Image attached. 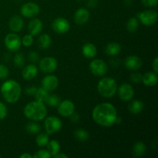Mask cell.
Listing matches in <instances>:
<instances>
[{"mask_svg":"<svg viewBox=\"0 0 158 158\" xmlns=\"http://www.w3.org/2000/svg\"><path fill=\"white\" fill-rule=\"evenodd\" d=\"M37 88L35 86H29V87L26 88V94L27 95H30V96H34L35 95V92H36Z\"/></svg>","mask_w":158,"mask_h":158,"instance_id":"cell-41","label":"cell"},{"mask_svg":"<svg viewBox=\"0 0 158 158\" xmlns=\"http://www.w3.org/2000/svg\"><path fill=\"white\" fill-rule=\"evenodd\" d=\"M9 70L6 66L3 64H0V79L1 80H4L6 79L9 76Z\"/></svg>","mask_w":158,"mask_h":158,"instance_id":"cell-36","label":"cell"},{"mask_svg":"<svg viewBox=\"0 0 158 158\" xmlns=\"http://www.w3.org/2000/svg\"><path fill=\"white\" fill-rule=\"evenodd\" d=\"M122 122V119L120 118V117H117V119H116V123H120Z\"/></svg>","mask_w":158,"mask_h":158,"instance_id":"cell-47","label":"cell"},{"mask_svg":"<svg viewBox=\"0 0 158 158\" xmlns=\"http://www.w3.org/2000/svg\"><path fill=\"white\" fill-rule=\"evenodd\" d=\"M82 52L86 58L93 59L97 56V49L95 45L93 43H87L83 45V48H82Z\"/></svg>","mask_w":158,"mask_h":158,"instance_id":"cell-20","label":"cell"},{"mask_svg":"<svg viewBox=\"0 0 158 158\" xmlns=\"http://www.w3.org/2000/svg\"><path fill=\"white\" fill-rule=\"evenodd\" d=\"M56 60L54 57L47 56L42 59L40 62V68L44 73H51L57 68Z\"/></svg>","mask_w":158,"mask_h":158,"instance_id":"cell-10","label":"cell"},{"mask_svg":"<svg viewBox=\"0 0 158 158\" xmlns=\"http://www.w3.org/2000/svg\"><path fill=\"white\" fill-rule=\"evenodd\" d=\"M47 146V151L50 154L51 156H55L56 154H58L60 151V144L58 141L55 140H52L51 141L48 142L46 144Z\"/></svg>","mask_w":158,"mask_h":158,"instance_id":"cell-25","label":"cell"},{"mask_svg":"<svg viewBox=\"0 0 158 158\" xmlns=\"http://www.w3.org/2000/svg\"><path fill=\"white\" fill-rule=\"evenodd\" d=\"M139 27V22L137 18L132 17L130 19L127 24V29L130 32H134L137 30Z\"/></svg>","mask_w":158,"mask_h":158,"instance_id":"cell-31","label":"cell"},{"mask_svg":"<svg viewBox=\"0 0 158 158\" xmlns=\"http://www.w3.org/2000/svg\"><path fill=\"white\" fill-rule=\"evenodd\" d=\"M124 65L130 70H137L142 66V60L137 56H130L125 60Z\"/></svg>","mask_w":158,"mask_h":158,"instance_id":"cell-16","label":"cell"},{"mask_svg":"<svg viewBox=\"0 0 158 158\" xmlns=\"http://www.w3.org/2000/svg\"><path fill=\"white\" fill-rule=\"evenodd\" d=\"M60 102H61V100H60V97L59 96H57L56 94H51V95L48 96L47 99L46 100L45 103L48 106L54 107V106H58Z\"/></svg>","mask_w":158,"mask_h":158,"instance_id":"cell-29","label":"cell"},{"mask_svg":"<svg viewBox=\"0 0 158 158\" xmlns=\"http://www.w3.org/2000/svg\"><path fill=\"white\" fill-rule=\"evenodd\" d=\"M52 156L47 150H40L32 156V158H50Z\"/></svg>","mask_w":158,"mask_h":158,"instance_id":"cell-35","label":"cell"},{"mask_svg":"<svg viewBox=\"0 0 158 158\" xmlns=\"http://www.w3.org/2000/svg\"><path fill=\"white\" fill-rule=\"evenodd\" d=\"M98 92L102 97L111 98L115 95L117 90V84L115 80L111 77L101 79L97 84Z\"/></svg>","mask_w":158,"mask_h":158,"instance_id":"cell-4","label":"cell"},{"mask_svg":"<svg viewBox=\"0 0 158 158\" xmlns=\"http://www.w3.org/2000/svg\"><path fill=\"white\" fill-rule=\"evenodd\" d=\"M23 26H24V22L23 19L19 15H14L9 20V26L11 30L13 32H20L23 29Z\"/></svg>","mask_w":158,"mask_h":158,"instance_id":"cell-19","label":"cell"},{"mask_svg":"<svg viewBox=\"0 0 158 158\" xmlns=\"http://www.w3.org/2000/svg\"><path fill=\"white\" fill-rule=\"evenodd\" d=\"M24 115L26 118L32 121H40L46 118L47 110L43 102L32 101L24 108Z\"/></svg>","mask_w":158,"mask_h":158,"instance_id":"cell-3","label":"cell"},{"mask_svg":"<svg viewBox=\"0 0 158 158\" xmlns=\"http://www.w3.org/2000/svg\"><path fill=\"white\" fill-rule=\"evenodd\" d=\"M21 40L23 46H26V47H29V46H32V43H33V35H31L30 33L27 34V35H25L24 36H23V40Z\"/></svg>","mask_w":158,"mask_h":158,"instance_id":"cell-34","label":"cell"},{"mask_svg":"<svg viewBox=\"0 0 158 158\" xmlns=\"http://www.w3.org/2000/svg\"><path fill=\"white\" fill-rule=\"evenodd\" d=\"M5 45L11 52H16L20 49L22 40L15 33H9L5 38Z\"/></svg>","mask_w":158,"mask_h":158,"instance_id":"cell-8","label":"cell"},{"mask_svg":"<svg viewBox=\"0 0 158 158\" xmlns=\"http://www.w3.org/2000/svg\"><path fill=\"white\" fill-rule=\"evenodd\" d=\"M131 82L135 83H139L140 82L142 81V75L139 73H132L131 77Z\"/></svg>","mask_w":158,"mask_h":158,"instance_id":"cell-38","label":"cell"},{"mask_svg":"<svg viewBox=\"0 0 158 158\" xmlns=\"http://www.w3.org/2000/svg\"><path fill=\"white\" fill-rule=\"evenodd\" d=\"M34 96H35V98L37 101L45 103L46 100L47 99L48 96H49V92L43 87L37 88L36 92H35Z\"/></svg>","mask_w":158,"mask_h":158,"instance_id":"cell-27","label":"cell"},{"mask_svg":"<svg viewBox=\"0 0 158 158\" xmlns=\"http://www.w3.org/2000/svg\"><path fill=\"white\" fill-rule=\"evenodd\" d=\"M14 64L16 67H23L25 65V57L22 53H16L14 56Z\"/></svg>","mask_w":158,"mask_h":158,"instance_id":"cell-33","label":"cell"},{"mask_svg":"<svg viewBox=\"0 0 158 158\" xmlns=\"http://www.w3.org/2000/svg\"><path fill=\"white\" fill-rule=\"evenodd\" d=\"M0 158H1V156H0Z\"/></svg>","mask_w":158,"mask_h":158,"instance_id":"cell-49","label":"cell"},{"mask_svg":"<svg viewBox=\"0 0 158 158\" xmlns=\"http://www.w3.org/2000/svg\"><path fill=\"white\" fill-rule=\"evenodd\" d=\"M89 70L97 77H103L107 73L108 66L104 61L100 59L94 60L89 63Z\"/></svg>","mask_w":158,"mask_h":158,"instance_id":"cell-6","label":"cell"},{"mask_svg":"<svg viewBox=\"0 0 158 158\" xmlns=\"http://www.w3.org/2000/svg\"><path fill=\"white\" fill-rule=\"evenodd\" d=\"M45 130L48 134H52L58 132L63 127L61 120L57 117L50 116L46 118L44 122Z\"/></svg>","mask_w":158,"mask_h":158,"instance_id":"cell-5","label":"cell"},{"mask_svg":"<svg viewBox=\"0 0 158 158\" xmlns=\"http://www.w3.org/2000/svg\"><path fill=\"white\" fill-rule=\"evenodd\" d=\"M69 117L70 118L71 122H73V123H77V122H79V120H80V115L75 112L73 113V114H71Z\"/></svg>","mask_w":158,"mask_h":158,"instance_id":"cell-42","label":"cell"},{"mask_svg":"<svg viewBox=\"0 0 158 158\" xmlns=\"http://www.w3.org/2000/svg\"><path fill=\"white\" fill-rule=\"evenodd\" d=\"M142 2L147 7H155L157 6L158 0H142Z\"/></svg>","mask_w":158,"mask_h":158,"instance_id":"cell-40","label":"cell"},{"mask_svg":"<svg viewBox=\"0 0 158 158\" xmlns=\"http://www.w3.org/2000/svg\"><path fill=\"white\" fill-rule=\"evenodd\" d=\"M52 29L57 33L64 34L69 30L70 24L66 19L60 17L52 21Z\"/></svg>","mask_w":158,"mask_h":158,"instance_id":"cell-11","label":"cell"},{"mask_svg":"<svg viewBox=\"0 0 158 158\" xmlns=\"http://www.w3.org/2000/svg\"><path fill=\"white\" fill-rule=\"evenodd\" d=\"M157 73L153 72H148L142 76V82L147 86H154L157 83Z\"/></svg>","mask_w":158,"mask_h":158,"instance_id":"cell-21","label":"cell"},{"mask_svg":"<svg viewBox=\"0 0 158 158\" xmlns=\"http://www.w3.org/2000/svg\"><path fill=\"white\" fill-rule=\"evenodd\" d=\"M89 16H90V14L87 9L84 8H80L76 11L75 15H74V21L78 25H84L89 19Z\"/></svg>","mask_w":158,"mask_h":158,"instance_id":"cell-15","label":"cell"},{"mask_svg":"<svg viewBox=\"0 0 158 158\" xmlns=\"http://www.w3.org/2000/svg\"><path fill=\"white\" fill-rule=\"evenodd\" d=\"M54 157H55V158H68L69 157H68L66 154H60V153L59 152L58 154H56L55 156H54Z\"/></svg>","mask_w":158,"mask_h":158,"instance_id":"cell-45","label":"cell"},{"mask_svg":"<svg viewBox=\"0 0 158 158\" xmlns=\"http://www.w3.org/2000/svg\"><path fill=\"white\" fill-rule=\"evenodd\" d=\"M26 130L27 131L28 133L31 134H38L41 130V127L40 124L35 122H30V123H27L26 126Z\"/></svg>","mask_w":158,"mask_h":158,"instance_id":"cell-32","label":"cell"},{"mask_svg":"<svg viewBox=\"0 0 158 158\" xmlns=\"http://www.w3.org/2000/svg\"><path fill=\"white\" fill-rule=\"evenodd\" d=\"M40 6L35 2H29L22 6L20 9V12L23 16L26 18H33L34 16L38 15L40 13Z\"/></svg>","mask_w":158,"mask_h":158,"instance_id":"cell-7","label":"cell"},{"mask_svg":"<svg viewBox=\"0 0 158 158\" xmlns=\"http://www.w3.org/2000/svg\"><path fill=\"white\" fill-rule=\"evenodd\" d=\"M138 18L143 25L151 26L155 24L157 21L158 14L154 10H147L138 14Z\"/></svg>","mask_w":158,"mask_h":158,"instance_id":"cell-9","label":"cell"},{"mask_svg":"<svg viewBox=\"0 0 158 158\" xmlns=\"http://www.w3.org/2000/svg\"><path fill=\"white\" fill-rule=\"evenodd\" d=\"M121 51V46L117 43H110L106 46L105 52L108 56H114L118 55Z\"/></svg>","mask_w":158,"mask_h":158,"instance_id":"cell-23","label":"cell"},{"mask_svg":"<svg viewBox=\"0 0 158 158\" xmlns=\"http://www.w3.org/2000/svg\"><path fill=\"white\" fill-rule=\"evenodd\" d=\"M143 102L140 100H136L134 101L131 102L128 105V109H129L130 112L133 114H138L141 113L143 110Z\"/></svg>","mask_w":158,"mask_h":158,"instance_id":"cell-22","label":"cell"},{"mask_svg":"<svg viewBox=\"0 0 158 158\" xmlns=\"http://www.w3.org/2000/svg\"><path fill=\"white\" fill-rule=\"evenodd\" d=\"M20 158H32V156L29 154H27V153H25V154L20 155Z\"/></svg>","mask_w":158,"mask_h":158,"instance_id":"cell-46","label":"cell"},{"mask_svg":"<svg viewBox=\"0 0 158 158\" xmlns=\"http://www.w3.org/2000/svg\"><path fill=\"white\" fill-rule=\"evenodd\" d=\"M43 28V22L39 19H32L28 25V30L32 35H37L41 33Z\"/></svg>","mask_w":158,"mask_h":158,"instance_id":"cell-17","label":"cell"},{"mask_svg":"<svg viewBox=\"0 0 158 158\" xmlns=\"http://www.w3.org/2000/svg\"><path fill=\"white\" fill-rule=\"evenodd\" d=\"M8 110L6 105L3 103L0 102V120H3L7 116Z\"/></svg>","mask_w":158,"mask_h":158,"instance_id":"cell-37","label":"cell"},{"mask_svg":"<svg viewBox=\"0 0 158 158\" xmlns=\"http://www.w3.org/2000/svg\"><path fill=\"white\" fill-rule=\"evenodd\" d=\"M92 116L97 124L105 127H110L116 123V119L117 117V109L111 103H100L94 107Z\"/></svg>","mask_w":158,"mask_h":158,"instance_id":"cell-1","label":"cell"},{"mask_svg":"<svg viewBox=\"0 0 158 158\" xmlns=\"http://www.w3.org/2000/svg\"><path fill=\"white\" fill-rule=\"evenodd\" d=\"M1 93L3 99L7 103H14L18 101L21 96V86L19 83H17L15 80H7L2 85Z\"/></svg>","mask_w":158,"mask_h":158,"instance_id":"cell-2","label":"cell"},{"mask_svg":"<svg viewBox=\"0 0 158 158\" xmlns=\"http://www.w3.org/2000/svg\"><path fill=\"white\" fill-rule=\"evenodd\" d=\"M146 151V145L141 141H138L134 144L133 148V152L135 157H141L145 154Z\"/></svg>","mask_w":158,"mask_h":158,"instance_id":"cell-26","label":"cell"},{"mask_svg":"<svg viewBox=\"0 0 158 158\" xmlns=\"http://www.w3.org/2000/svg\"><path fill=\"white\" fill-rule=\"evenodd\" d=\"M98 5V0H89L87 6L89 8H95Z\"/></svg>","mask_w":158,"mask_h":158,"instance_id":"cell-44","label":"cell"},{"mask_svg":"<svg viewBox=\"0 0 158 158\" xmlns=\"http://www.w3.org/2000/svg\"><path fill=\"white\" fill-rule=\"evenodd\" d=\"M125 4L130 6L131 4V0H125Z\"/></svg>","mask_w":158,"mask_h":158,"instance_id":"cell-48","label":"cell"},{"mask_svg":"<svg viewBox=\"0 0 158 158\" xmlns=\"http://www.w3.org/2000/svg\"><path fill=\"white\" fill-rule=\"evenodd\" d=\"M38 74V69L36 66L34 64H29L26 66L23 69L22 75L24 80H32L35 78Z\"/></svg>","mask_w":158,"mask_h":158,"instance_id":"cell-18","label":"cell"},{"mask_svg":"<svg viewBox=\"0 0 158 158\" xmlns=\"http://www.w3.org/2000/svg\"><path fill=\"white\" fill-rule=\"evenodd\" d=\"M49 141V135H48V134H46V133H41V134H39L36 137V140H35L37 145L40 147V148L46 147Z\"/></svg>","mask_w":158,"mask_h":158,"instance_id":"cell-30","label":"cell"},{"mask_svg":"<svg viewBox=\"0 0 158 158\" xmlns=\"http://www.w3.org/2000/svg\"><path fill=\"white\" fill-rule=\"evenodd\" d=\"M59 84V80L56 76L48 75L43 78L42 81V87L44 88L48 92L55 90Z\"/></svg>","mask_w":158,"mask_h":158,"instance_id":"cell-14","label":"cell"},{"mask_svg":"<svg viewBox=\"0 0 158 158\" xmlns=\"http://www.w3.org/2000/svg\"><path fill=\"white\" fill-rule=\"evenodd\" d=\"M51 45V38L48 34H43L38 39V46L41 49H49Z\"/></svg>","mask_w":158,"mask_h":158,"instance_id":"cell-24","label":"cell"},{"mask_svg":"<svg viewBox=\"0 0 158 158\" xmlns=\"http://www.w3.org/2000/svg\"><path fill=\"white\" fill-rule=\"evenodd\" d=\"M152 65H153V69H154V72L157 74L158 73V58L157 57H155V59H154V61H153Z\"/></svg>","mask_w":158,"mask_h":158,"instance_id":"cell-43","label":"cell"},{"mask_svg":"<svg viewBox=\"0 0 158 158\" xmlns=\"http://www.w3.org/2000/svg\"><path fill=\"white\" fill-rule=\"evenodd\" d=\"M118 96L120 99L123 101H130L132 100L134 95V90L133 86L128 83H123L117 89Z\"/></svg>","mask_w":158,"mask_h":158,"instance_id":"cell-12","label":"cell"},{"mask_svg":"<svg viewBox=\"0 0 158 158\" xmlns=\"http://www.w3.org/2000/svg\"><path fill=\"white\" fill-rule=\"evenodd\" d=\"M75 112V106L71 100H65L58 105V113L63 117H69Z\"/></svg>","mask_w":158,"mask_h":158,"instance_id":"cell-13","label":"cell"},{"mask_svg":"<svg viewBox=\"0 0 158 158\" xmlns=\"http://www.w3.org/2000/svg\"><path fill=\"white\" fill-rule=\"evenodd\" d=\"M74 137L80 142H85L89 139V133L83 129H78L74 132Z\"/></svg>","mask_w":158,"mask_h":158,"instance_id":"cell-28","label":"cell"},{"mask_svg":"<svg viewBox=\"0 0 158 158\" xmlns=\"http://www.w3.org/2000/svg\"><path fill=\"white\" fill-rule=\"evenodd\" d=\"M28 58L32 63H36L40 60V56L36 52H30L28 55Z\"/></svg>","mask_w":158,"mask_h":158,"instance_id":"cell-39","label":"cell"}]
</instances>
